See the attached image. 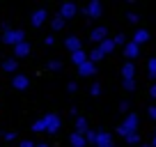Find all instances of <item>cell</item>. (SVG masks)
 <instances>
[{
  "mask_svg": "<svg viewBox=\"0 0 156 147\" xmlns=\"http://www.w3.org/2000/svg\"><path fill=\"white\" fill-rule=\"evenodd\" d=\"M124 90H136V78H124Z\"/></svg>",
  "mask_w": 156,
  "mask_h": 147,
  "instance_id": "cell-27",
  "label": "cell"
},
{
  "mask_svg": "<svg viewBox=\"0 0 156 147\" xmlns=\"http://www.w3.org/2000/svg\"><path fill=\"white\" fill-rule=\"evenodd\" d=\"M142 147H151V142H149V145H142Z\"/></svg>",
  "mask_w": 156,
  "mask_h": 147,
  "instance_id": "cell-41",
  "label": "cell"
},
{
  "mask_svg": "<svg viewBox=\"0 0 156 147\" xmlns=\"http://www.w3.org/2000/svg\"><path fill=\"white\" fill-rule=\"evenodd\" d=\"M53 44H55V39H53V37L48 34V37H46V46H53Z\"/></svg>",
  "mask_w": 156,
  "mask_h": 147,
  "instance_id": "cell-37",
  "label": "cell"
},
{
  "mask_svg": "<svg viewBox=\"0 0 156 147\" xmlns=\"http://www.w3.org/2000/svg\"><path fill=\"white\" fill-rule=\"evenodd\" d=\"M149 92H151V97H154V99H156V83H154V85H151V90H149Z\"/></svg>",
  "mask_w": 156,
  "mask_h": 147,
  "instance_id": "cell-38",
  "label": "cell"
},
{
  "mask_svg": "<svg viewBox=\"0 0 156 147\" xmlns=\"http://www.w3.org/2000/svg\"><path fill=\"white\" fill-rule=\"evenodd\" d=\"M2 138H5V140H16V133L14 131H7V133H2Z\"/></svg>",
  "mask_w": 156,
  "mask_h": 147,
  "instance_id": "cell-33",
  "label": "cell"
},
{
  "mask_svg": "<svg viewBox=\"0 0 156 147\" xmlns=\"http://www.w3.org/2000/svg\"><path fill=\"white\" fill-rule=\"evenodd\" d=\"M41 120H44V131H48V133H58L60 129H62V120H60L55 113L44 115Z\"/></svg>",
  "mask_w": 156,
  "mask_h": 147,
  "instance_id": "cell-2",
  "label": "cell"
},
{
  "mask_svg": "<svg viewBox=\"0 0 156 147\" xmlns=\"http://www.w3.org/2000/svg\"><path fill=\"white\" fill-rule=\"evenodd\" d=\"M67 90H69V92H76V90H78V83H73V81H71V83L67 85Z\"/></svg>",
  "mask_w": 156,
  "mask_h": 147,
  "instance_id": "cell-34",
  "label": "cell"
},
{
  "mask_svg": "<svg viewBox=\"0 0 156 147\" xmlns=\"http://www.w3.org/2000/svg\"><path fill=\"white\" fill-rule=\"evenodd\" d=\"M0 69H5L7 74H12V71H16V69H19V64H16V60H5Z\"/></svg>",
  "mask_w": 156,
  "mask_h": 147,
  "instance_id": "cell-20",
  "label": "cell"
},
{
  "mask_svg": "<svg viewBox=\"0 0 156 147\" xmlns=\"http://www.w3.org/2000/svg\"><path fill=\"white\" fill-rule=\"evenodd\" d=\"M48 69H51V71H60V69H62V62H60V60H51Z\"/></svg>",
  "mask_w": 156,
  "mask_h": 147,
  "instance_id": "cell-26",
  "label": "cell"
},
{
  "mask_svg": "<svg viewBox=\"0 0 156 147\" xmlns=\"http://www.w3.org/2000/svg\"><path fill=\"white\" fill-rule=\"evenodd\" d=\"M122 74H124V78H136V64L133 62H126L122 67Z\"/></svg>",
  "mask_w": 156,
  "mask_h": 147,
  "instance_id": "cell-15",
  "label": "cell"
},
{
  "mask_svg": "<svg viewBox=\"0 0 156 147\" xmlns=\"http://www.w3.org/2000/svg\"><path fill=\"white\" fill-rule=\"evenodd\" d=\"M2 41L9 44V46H19V44L25 41V32L23 30H7V32L2 34Z\"/></svg>",
  "mask_w": 156,
  "mask_h": 147,
  "instance_id": "cell-3",
  "label": "cell"
},
{
  "mask_svg": "<svg viewBox=\"0 0 156 147\" xmlns=\"http://www.w3.org/2000/svg\"><path fill=\"white\" fill-rule=\"evenodd\" d=\"M97 133H99V131H92V129H90V131L85 133V140H87V142H94V145H97Z\"/></svg>",
  "mask_w": 156,
  "mask_h": 147,
  "instance_id": "cell-25",
  "label": "cell"
},
{
  "mask_svg": "<svg viewBox=\"0 0 156 147\" xmlns=\"http://www.w3.org/2000/svg\"><path fill=\"white\" fill-rule=\"evenodd\" d=\"M97 71V64L94 62H85V64H80V67H78V74H80V76H92V74Z\"/></svg>",
  "mask_w": 156,
  "mask_h": 147,
  "instance_id": "cell-13",
  "label": "cell"
},
{
  "mask_svg": "<svg viewBox=\"0 0 156 147\" xmlns=\"http://www.w3.org/2000/svg\"><path fill=\"white\" fill-rule=\"evenodd\" d=\"M101 12H103L101 2H99V0H92V2H90V5L83 9V14L90 16V19H99V16H101Z\"/></svg>",
  "mask_w": 156,
  "mask_h": 147,
  "instance_id": "cell-4",
  "label": "cell"
},
{
  "mask_svg": "<svg viewBox=\"0 0 156 147\" xmlns=\"http://www.w3.org/2000/svg\"><path fill=\"white\" fill-rule=\"evenodd\" d=\"M90 131V127H87V122H85L83 117H78L76 120V133H80V136H85V133Z\"/></svg>",
  "mask_w": 156,
  "mask_h": 147,
  "instance_id": "cell-18",
  "label": "cell"
},
{
  "mask_svg": "<svg viewBox=\"0 0 156 147\" xmlns=\"http://www.w3.org/2000/svg\"><path fill=\"white\" fill-rule=\"evenodd\" d=\"M71 60H73V64H76V67H80V64H85L90 58L85 55V51H78V53H73V55H71Z\"/></svg>",
  "mask_w": 156,
  "mask_h": 147,
  "instance_id": "cell-16",
  "label": "cell"
},
{
  "mask_svg": "<svg viewBox=\"0 0 156 147\" xmlns=\"http://www.w3.org/2000/svg\"><path fill=\"white\" fill-rule=\"evenodd\" d=\"M69 142H71L73 147H85V145H87V140H85V136H80V133H73V136L69 138Z\"/></svg>",
  "mask_w": 156,
  "mask_h": 147,
  "instance_id": "cell-17",
  "label": "cell"
},
{
  "mask_svg": "<svg viewBox=\"0 0 156 147\" xmlns=\"http://www.w3.org/2000/svg\"><path fill=\"white\" fill-rule=\"evenodd\" d=\"M97 147H112V136L106 131H99L97 133Z\"/></svg>",
  "mask_w": 156,
  "mask_h": 147,
  "instance_id": "cell-8",
  "label": "cell"
},
{
  "mask_svg": "<svg viewBox=\"0 0 156 147\" xmlns=\"http://www.w3.org/2000/svg\"><path fill=\"white\" fill-rule=\"evenodd\" d=\"M147 69H149V76H151V78H156V58H151L149 62H147Z\"/></svg>",
  "mask_w": 156,
  "mask_h": 147,
  "instance_id": "cell-24",
  "label": "cell"
},
{
  "mask_svg": "<svg viewBox=\"0 0 156 147\" xmlns=\"http://www.w3.org/2000/svg\"><path fill=\"white\" fill-rule=\"evenodd\" d=\"M149 117L156 120V106H149Z\"/></svg>",
  "mask_w": 156,
  "mask_h": 147,
  "instance_id": "cell-35",
  "label": "cell"
},
{
  "mask_svg": "<svg viewBox=\"0 0 156 147\" xmlns=\"http://www.w3.org/2000/svg\"><path fill=\"white\" fill-rule=\"evenodd\" d=\"M46 19H48V14H46V9H37L32 16H30V23L34 25V28H41V25L46 23Z\"/></svg>",
  "mask_w": 156,
  "mask_h": 147,
  "instance_id": "cell-6",
  "label": "cell"
},
{
  "mask_svg": "<svg viewBox=\"0 0 156 147\" xmlns=\"http://www.w3.org/2000/svg\"><path fill=\"white\" fill-rule=\"evenodd\" d=\"M103 55H106V53H103V51H101V48H99V46H97V48H94L92 53H90V62H94V64H97L99 60L103 58Z\"/></svg>",
  "mask_w": 156,
  "mask_h": 147,
  "instance_id": "cell-21",
  "label": "cell"
},
{
  "mask_svg": "<svg viewBox=\"0 0 156 147\" xmlns=\"http://www.w3.org/2000/svg\"><path fill=\"white\" fill-rule=\"evenodd\" d=\"M126 142L129 145H138V142H140V136H138V133H131V136H126Z\"/></svg>",
  "mask_w": 156,
  "mask_h": 147,
  "instance_id": "cell-29",
  "label": "cell"
},
{
  "mask_svg": "<svg viewBox=\"0 0 156 147\" xmlns=\"http://www.w3.org/2000/svg\"><path fill=\"white\" fill-rule=\"evenodd\" d=\"M14 53H16V58H25V55L30 53V44H28V41H23V44L14 46Z\"/></svg>",
  "mask_w": 156,
  "mask_h": 147,
  "instance_id": "cell-14",
  "label": "cell"
},
{
  "mask_svg": "<svg viewBox=\"0 0 156 147\" xmlns=\"http://www.w3.org/2000/svg\"><path fill=\"white\" fill-rule=\"evenodd\" d=\"M19 147H34V142H32V140H23Z\"/></svg>",
  "mask_w": 156,
  "mask_h": 147,
  "instance_id": "cell-36",
  "label": "cell"
},
{
  "mask_svg": "<svg viewBox=\"0 0 156 147\" xmlns=\"http://www.w3.org/2000/svg\"><path fill=\"white\" fill-rule=\"evenodd\" d=\"M90 94H92V97H99V94H101V85H99V83L90 85Z\"/></svg>",
  "mask_w": 156,
  "mask_h": 147,
  "instance_id": "cell-28",
  "label": "cell"
},
{
  "mask_svg": "<svg viewBox=\"0 0 156 147\" xmlns=\"http://www.w3.org/2000/svg\"><path fill=\"white\" fill-rule=\"evenodd\" d=\"M51 25H53V30H55V32H58V30H62L64 28V19H62V16H55V19H53V23H51Z\"/></svg>",
  "mask_w": 156,
  "mask_h": 147,
  "instance_id": "cell-22",
  "label": "cell"
},
{
  "mask_svg": "<svg viewBox=\"0 0 156 147\" xmlns=\"http://www.w3.org/2000/svg\"><path fill=\"white\" fill-rule=\"evenodd\" d=\"M76 14H78V7L73 5V2H64V5L60 7V16H62L64 21L71 19V16H76Z\"/></svg>",
  "mask_w": 156,
  "mask_h": 147,
  "instance_id": "cell-7",
  "label": "cell"
},
{
  "mask_svg": "<svg viewBox=\"0 0 156 147\" xmlns=\"http://www.w3.org/2000/svg\"><path fill=\"white\" fill-rule=\"evenodd\" d=\"M154 136H156V133H154Z\"/></svg>",
  "mask_w": 156,
  "mask_h": 147,
  "instance_id": "cell-42",
  "label": "cell"
},
{
  "mask_svg": "<svg viewBox=\"0 0 156 147\" xmlns=\"http://www.w3.org/2000/svg\"><path fill=\"white\" fill-rule=\"evenodd\" d=\"M34 147H48V145H46V142H39V145H34Z\"/></svg>",
  "mask_w": 156,
  "mask_h": 147,
  "instance_id": "cell-39",
  "label": "cell"
},
{
  "mask_svg": "<svg viewBox=\"0 0 156 147\" xmlns=\"http://www.w3.org/2000/svg\"><path fill=\"white\" fill-rule=\"evenodd\" d=\"M151 147H156V136H154V138H151Z\"/></svg>",
  "mask_w": 156,
  "mask_h": 147,
  "instance_id": "cell-40",
  "label": "cell"
},
{
  "mask_svg": "<svg viewBox=\"0 0 156 147\" xmlns=\"http://www.w3.org/2000/svg\"><path fill=\"white\" fill-rule=\"evenodd\" d=\"M112 41H115V46H126L129 41H126V37H124L122 32H117L115 37H112Z\"/></svg>",
  "mask_w": 156,
  "mask_h": 147,
  "instance_id": "cell-23",
  "label": "cell"
},
{
  "mask_svg": "<svg viewBox=\"0 0 156 147\" xmlns=\"http://www.w3.org/2000/svg\"><path fill=\"white\" fill-rule=\"evenodd\" d=\"M64 46H67V51H71V55H73V53H78V51H83V41H80V37H76V34L67 37Z\"/></svg>",
  "mask_w": 156,
  "mask_h": 147,
  "instance_id": "cell-5",
  "label": "cell"
},
{
  "mask_svg": "<svg viewBox=\"0 0 156 147\" xmlns=\"http://www.w3.org/2000/svg\"><path fill=\"white\" fill-rule=\"evenodd\" d=\"M32 131H37V133H39V131H44V120H37V122L32 124Z\"/></svg>",
  "mask_w": 156,
  "mask_h": 147,
  "instance_id": "cell-30",
  "label": "cell"
},
{
  "mask_svg": "<svg viewBox=\"0 0 156 147\" xmlns=\"http://www.w3.org/2000/svg\"><path fill=\"white\" fill-rule=\"evenodd\" d=\"M138 124H140V120H138V115L136 113H129L126 117H124V122L119 124V127H117V133H119V136H131V133H138L136 129H138Z\"/></svg>",
  "mask_w": 156,
  "mask_h": 147,
  "instance_id": "cell-1",
  "label": "cell"
},
{
  "mask_svg": "<svg viewBox=\"0 0 156 147\" xmlns=\"http://www.w3.org/2000/svg\"><path fill=\"white\" fill-rule=\"evenodd\" d=\"M124 55H126L129 60H136L138 55H140V46H138V44H133V41H129V44L124 46Z\"/></svg>",
  "mask_w": 156,
  "mask_h": 147,
  "instance_id": "cell-10",
  "label": "cell"
},
{
  "mask_svg": "<svg viewBox=\"0 0 156 147\" xmlns=\"http://www.w3.org/2000/svg\"><path fill=\"white\" fill-rule=\"evenodd\" d=\"M126 19L131 21V23H138V21H140V14H136V12H129V14H126Z\"/></svg>",
  "mask_w": 156,
  "mask_h": 147,
  "instance_id": "cell-31",
  "label": "cell"
},
{
  "mask_svg": "<svg viewBox=\"0 0 156 147\" xmlns=\"http://www.w3.org/2000/svg\"><path fill=\"white\" fill-rule=\"evenodd\" d=\"M99 48H101L103 53H112V51H115V41H112V39H106V41H101V44H99Z\"/></svg>",
  "mask_w": 156,
  "mask_h": 147,
  "instance_id": "cell-19",
  "label": "cell"
},
{
  "mask_svg": "<svg viewBox=\"0 0 156 147\" xmlns=\"http://www.w3.org/2000/svg\"><path fill=\"white\" fill-rule=\"evenodd\" d=\"M133 44H145V41H149V30H136V32H133Z\"/></svg>",
  "mask_w": 156,
  "mask_h": 147,
  "instance_id": "cell-12",
  "label": "cell"
},
{
  "mask_svg": "<svg viewBox=\"0 0 156 147\" xmlns=\"http://www.w3.org/2000/svg\"><path fill=\"white\" fill-rule=\"evenodd\" d=\"M90 37H92V41H99V44H101V41H106V39H108V30L99 25V28H94L92 32H90Z\"/></svg>",
  "mask_w": 156,
  "mask_h": 147,
  "instance_id": "cell-9",
  "label": "cell"
},
{
  "mask_svg": "<svg viewBox=\"0 0 156 147\" xmlns=\"http://www.w3.org/2000/svg\"><path fill=\"white\" fill-rule=\"evenodd\" d=\"M28 85H30V81H28V76H23V74H16L14 81H12V88H16V90H25Z\"/></svg>",
  "mask_w": 156,
  "mask_h": 147,
  "instance_id": "cell-11",
  "label": "cell"
},
{
  "mask_svg": "<svg viewBox=\"0 0 156 147\" xmlns=\"http://www.w3.org/2000/svg\"><path fill=\"white\" fill-rule=\"evenodd\" d=\"M129 108H131V103H129V101H122V103H119V110H122V113H129Z\"/></svg>",
  "mask_w": 156,
  "mask_h": 147,
  "instance_id": "cell-32",
  "label": "cell"
}]
</instances>
